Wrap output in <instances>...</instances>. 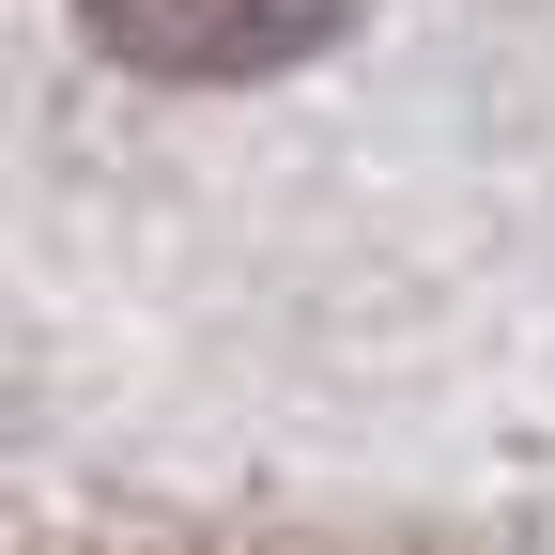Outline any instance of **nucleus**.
I'll use <instances>...</instances> for the list:
<instances>
[{
	"mask_svg": "<svg viewBox=\"0 0 555 555\" xmlns=\"http://www.w3.org/2000/svg\"><path fill=\"white\" fill-rule=\"evenodd\" d=\"M170 555H232V540H170Z\"/></svg>",
	"mask_w": 555,
	"mask_h": 555,
	"instance_id": "2",
	"label": "nucleus"
},
{
	"mask_svg": "<svg viewBox=\"0 0 555 555\" xmlns=\"http://www.w3.org/2000/svg\"><path fill=\"white\" fill-rule=\"evenodd\" d=\"M93 31L139 78H278L356 31V0H93Z\"/></svg>",
	"mask_w": 555,
	"mask_h": 555,
	"instance_id": "1",
	"label": "nucleus"
}]
</instances>
